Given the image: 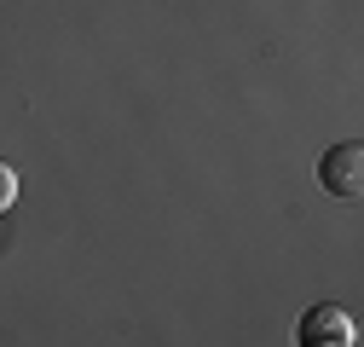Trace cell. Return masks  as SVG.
<instances>
[{"label": "cell", "mask_w": 364, "mask_h": 347, "mask_svg": "<svg viewBox=\"0 0 364 347\" xmlns=\"http://www.w3.org/2000/svg\"><path fill=\"white\" fill-rule=\"evenodd\" d=\"M318 186L336 191V197H358L364 191V145L358 139H341L318 156Z\"/></svg>", "instance_id": "1"}, {"label": "cell", "mask_w": 364, "mask_h": 347, "mask_svg": "<svg viewBox=\"0 0 364 347\" xmlns=\"http://www.w3.org/2000/svg\"><path fill=\"white\" fill-rule=\"evenodd\" d=\"M324 336H336V341L347 347V319H341V307H312V319H306V347H318Z\"/></svg>", "instance_id": "2"}, {"label": "cell", "mask_w": 364, "mask_h": 347, "mask_svg": "<svg viewBox=\"0 0 364 347\" xmlns=\"http://www.w3.org/2000/svg\"><path fill=\"white\" fill-rule=\"evenodd\" d=\"M12 197H18V174H12L6 162H0V214L12 208Z\"/></svg>", "instance_id": "3"}]
</instances>
